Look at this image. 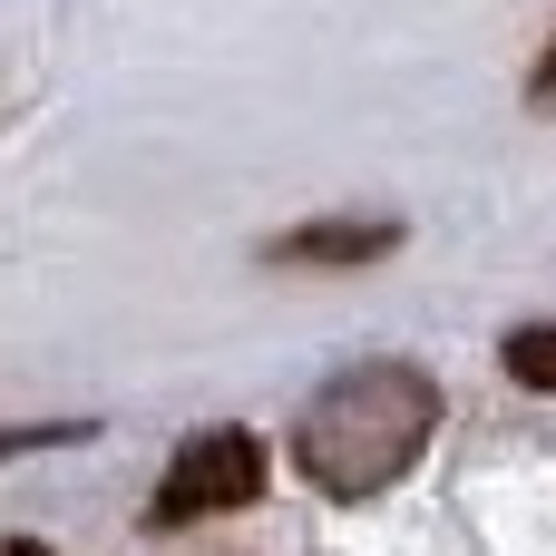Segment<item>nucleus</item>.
<instances>
[{"label":"nucleus","instance_id":"f03ea898","mask_svg":"<svg viewBox=\"0 0 556 556\" xmlns=\"http://www.w3.org/2000/svg\"><path fill=\"white\" fill-rule=\"evenodd\" d=\"M264 479H274V459H264L254 430H235V420H225V430H195V440H176L166 479L147 489V528H156V538H166V528H215V518L254 508Z\"/></svg>","mask_w":556,"mask_h":556},{"label":"nucleus","instance_id":"39448f33","mask_svg":"<svg viewBox=\"0 0 556 556\" xmlns=\"http://www.w3.org/2000/svg\"><path fill=\"white\" fill-rule=\"evenodd\" d=\"M59 440H88V420H20V430H0V459H20V450H59Z\"/></svg>","mask_w":556,"mask_h":556},{"label":"nucleus","instance_id":"6e6552de","mask_svg":"<svg viewBox=\"0 0 556 556\" xmlns=\"http://www.w3.org/2000/svg\"><path fill=\"white\" fill-rule=\"evenodd\" d=\"M205 556H235V547H205Z\"/></svg>","mask_w":556,"mask_h":556},{"label":"nucleus","instance_id":"20e7f679","mask_svg":"<svg viewBox=\"0 0 556 556\" xmlns=\"http://www.w3.org/2000/svg\"><path fill=\"white\" fill-rule=\"evenodd\" d=\"M498 362H508V381H528V391H556V323H528V332H508V342H498Z\"/></svg>","mask_w":556,"mask_h":556},{"label":"nucleus","instance_id":"423d86ee","mask_svg":"<svg viewBox=\"0 0 556 556\" xmlns=\"http://www.w3.org/2000/svg\"><path fill=\"white\" fill-rule=\"evenodd\" d=\"M528 98H538V108H556V29H547V49H538V78H528Z\"/></svg>","mask_w":556,"mask_h":556},{"label":"nucleus","instance_id":"f257e3e1","mask_svg":"<svg viewBox=\"0 0 556 556\" xmlns=\"http://www.w3.org/2000/svg\"><path fill=\"white\" fill-rule=\"evenodd\" d=\"M430 430H440V381L420 362H352L303 401L293 469L323 498H381V489H401L420 469Z\"/></svg>","mask_w":556,"mask_h":556},{"label":"nucleus","instance_id":"7ed1b4c3","mask_svg":"<svg viewBox=\"0 0 556 556\" xmlns=\"http://www.w3.org/2000/svg\"><path fill=\"white\" fill-rule=\"evenodd\" d=\"M381 254H401V215H323V225H293V235H274L264 244V264H381Z\"/></svg>","mask_w":556,"mask_h":556},{"label":"nucleus","instance_id":"0eeeda50","mask_svg":"<svg viewBox=\"0 0 556 556\" xmlns=\"http://www.w3.org/2000/svg\"><path fill=\"white\" fill-rule=\"evenodd\" d=\"M0 556H49V547L39 538H0Z\"/></svg>","mask_w":556,"mask_h":556}]
</instances>
